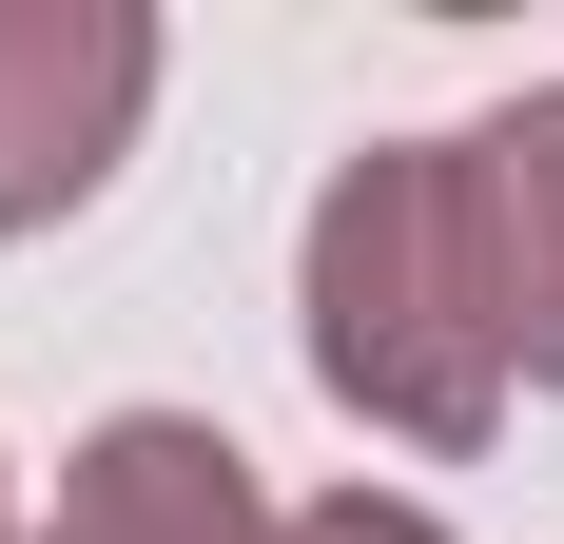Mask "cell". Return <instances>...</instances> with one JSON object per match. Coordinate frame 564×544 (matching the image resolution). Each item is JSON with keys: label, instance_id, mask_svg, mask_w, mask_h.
Here are the masks:
<instances>
[{"label": "cell", "instance_id": "4", "mask_svg": "<svg viewBox=\"0 0 564 544\" xmlns=\"http://www.w3.org/2000/svg\"><path fill=\"white\" fill-rule=\"evenodd\" d=\"M292 544H448V525H429V505H370V487H350V505H312Z\"/></svg>", "mask_w": 564, "mask_h": 544}, {"label": "cell", "instance_id": "3", "mask_svg": "<svg viewBox=\"0 0 564 544\" xmlns=\"http://www.w3.org/2000/svg\"><path fill=\"white\" fill-rule=\"evenodd\" d=\"M448 253H467V312L525 389H564V98L448 137Z\"/></svg>", "mask_w": 564, "mask_h": 544}, {"label": "cell", "instance_id": "1", "mask_svg": "<svg viewBox=\"0 0 564 544\" xmlns=\"http://www.w3.org/2000/svg\"><path fill=\"white\" fill-rule=\"evenodd\" d=\"M312 370H332L350 409L429 428V447H467L507 409V350H487L467 253H448V137L332 175V215H312Z\"/></svg>", "mask_w": 564, "mask_h": 544}, {"label": "cell", "instance_id": "2", "mask_svg": "<svg viewBox=\"0 0 564 544\" xmlns=\"http://www.w3.org/2000/svg\"><path fill=\"white\" fill-rule=\"evenodd\" d=\"M137 98H156V20H117V0H0V233L78 215L117 175V137H137Z\"/></svg>", "mask_w": 564, "mask_h": 544}]
</instances>
